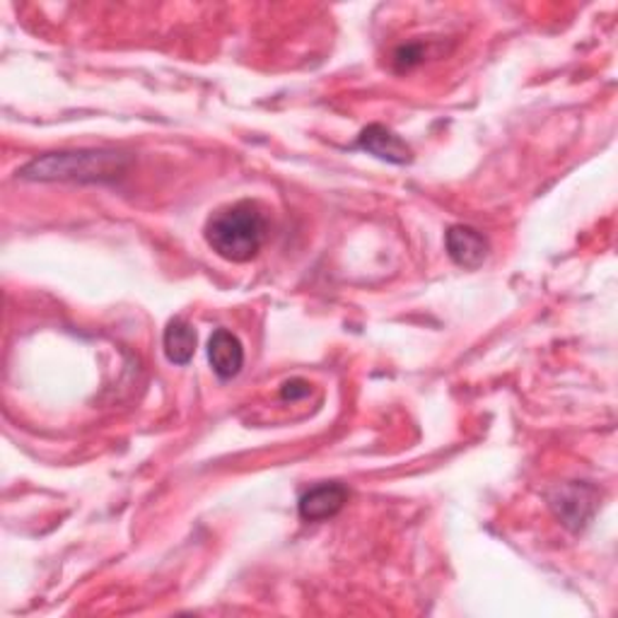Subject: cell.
Returning <instances> with one entry per match:
<instances>
[{"label":"cell","instance_id":"ba28073f","mask_svg":"<svg viewBox=\"0 0 618 618\" xmlns=\"http://www.w3.org/2000/svg\"><path fill=\"white\" fill-rule=\"evenodd\" d=\"M163 346H165V356L169 362H175V365H186V362H191V358H194L196 353L194 326L184 322V319H172V322H169L165 329Z\"/></svg>","mask_w":618,"mask_h":618},{"label":"cell","instance_id":"30bf717a","mask_svg":"<svg viewBox=\"0 0 618 618\" xmlns=\"http://www.w3.org/2000/svg\"><path fill=\"white\" fill-rule=\"evenodd\" d=\"M309 394V385L305 379H291V382H285L283 389H281V397L287 401H297V399H305Z\"/></svg>","mask_w":618,"mask_h":618},{"label":"cell","instance_id":"7a4b0ae2","mask_svg":"<svg viewBox=\"0 0 618 618\" xmlns=\"http://www.w3.org/2000/svg\"><path fill=\"white\" fill-rule=\"evenodd\" d=\"M129 157L114 151H73L49 153L31 159L20 177L31 181H114L119 179Z\"/></svg>","mask_w":618,"mask_h":618},{"label":"cell","instance_id":"9c48e42d","mask_svg":"<svg viewBox=\"0 0 618 618\" xmlns=\"http://www.w3.org/2000/svg\"><path fill=\"white\" fill-rule=\"evenodd\" d=\"M423 59V47L421 44H409V47H401L397 53H394V61H397V66L403 68H413L415 63H421Z\"/></svg>","mask_w":618,"mask_h":618},{"label":"cell","instance_id":"3957f363","mask_svg":"<svg viewBox=\"0 0 618 618\" xmlns=\"http://www.w3.org/2000/svg\"><path fill=\"white\" fill-rule=\"evenodd\" d=\"M551 507L563 525L572 531H578L594 517L596 490L584 484L566 486L551 498Z\"/></svg>","mask_w":618,"mask_h":618},{"label":"cell","instance_id":"277c9868","mask_svg":"<svg viewBox=\"0 0 618 618\" xmlns=\"http://www.w3.org/2000/svg\"><path fill=\"white\" fill-rule=\"evenodd\" d=\"M445 244L450 259L468 271H476L478 266H484L488 257V240L468 226H452L445 234Z\"/></svg>","mask_w":618,"mask_h":618},{"label":"cell","instance_id":"5b68a950","mask_svg":"<svg viewBox=\"0 0 618 618\" xmlns=\"http://www.w3.org/2000/svg\"><path fill=\"white\" fill-rule=\"evenodd\" d=\"M348 500V490L340 484H322L309 488L297 503V513L305 522H324L336 517Z\"/></svg>","mask_w":618,"mask_h":618},{"label":"cell","instance_id":"52a82bcc","mask_svg":"<svg viewBox=\"0 0 618 618\" xmlns=\"http://www.w3.org/2000/svg\"><path fill=\"white\" fill-rule=\"evenodd\" d=\"M208 360L213 372H216L220 379L237 377L240 370L244 368L242 340L232 332H228V329H218L208 340Z\"/></svg>","mask_w":618,"mask_h":618},{"label":"cell","instance_id":"8992f818","mask_svg":"<svg viewBox=\"0 0 618 618\" xmlns=\"http://www.w3.org/2000/svg\"><path fill=\"white\" fill-rule=\"evenodd\" d=\"M358 147L391 165H409L413 159V151L407 145V141H401L397 133L389 131L387 126L382 124L368 126L358 138Z\"/></svg>","mask_w":618,"mask_h":618},{"label":"cell","instance_id":"6da1fadb","mask_svg":"<svg viewBox=\"0 0 618 618\" xmlns=\"http://www.w3.org/2000/svg\"><path fill=\"white\" fill-rule=\"evenodd\" d=\"M266 237H269V218L257 201H240L220 208L206 222L208 247L232 263L257 259Z\"/></svg>","mask_w":618,"mask_h":618}]
</instances>
